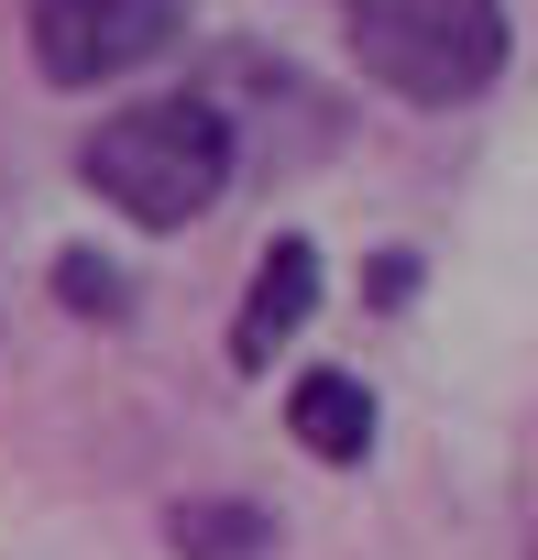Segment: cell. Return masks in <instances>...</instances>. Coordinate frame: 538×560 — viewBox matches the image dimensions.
<instances>
[{
	"label": "cell",
	"instance_id": "1",
	"mask_svg": "<svg viewBox=\"0 0 538 560\" xmlns=\"http://www.w3.org/2000/svg\"><path fill=\"white\" fill-rule=\"evenodd\" d=\"M78 176L89 198H110L132 231H187L220 209V187L242 176V132L209 89H165V100H132L110 110L89 143H78Z\"/></svg>",
	"mask_w": 538,
	"mask_h": 560
},
{
	"label": "cell",
	"instance_id": "2",
	"mask_svg": "<svg viewBox=\"0 0 538 560\" xmlns=\"http://www.w3.org/2000/svg\"><path fill=\"white\" fill-rule=\"evenodd\" d=\"M341 45L352 67L407 100V110H461L505 78L516 56V12L505 0H341Z\"/></svg>",
	"mask_w": 538,
	"mask_h": 560
},
{
	"label": "cell",
	"instance_id": "3",
	"mask_svg": "<svg viewBox=\"0 0 538 560\" xmlns=\"http://www.w3.org/2000/svg\"><path fill=\"white\" fill-rule=\"evenodd\" d=\"M187 45V0H34V67L45 89H110Z\"/></svg>",
	"mask_w": 538,
	"mask_h": 560
},
{
	"label": "cell",
	"instance_id": "4",
	"mask_svg": "<svg viewBox=\"0 0 538 560\" xmlns=\"http://www.w3.org/2000/svg\"><path fill=\"white\" fill-rule=\"evenodd\" d=\"M319 242L308 231H276L253 253V287H242V319H231V374H276L286 363V341L319 319Z\"/></svg>",
	"mask_w": 538,
	"mask_h": 560
},
{
	"label": "cell",
	"instance_id": "5",
	"mask_svg": "<svg viewBox=\"0 0 538 560\" xmlns=\"http://www.w3.org/2000/svg\"><path fill=\"white\" fill-rule=\"evenodd\" d=\"M286 429H297V451H308V462H330V472L374 462V396H363L341 363H319V374H297V385H286Z\"/></svg>",
	"mask_w": 538,
	"mask_h": 560
},
{
	"label": "cell",
	"instance_id": "6",
	"mask_svg": "<svg viewBox=\"0 0 538 560\" xmlns=\"http://www.w3.org/2000/svg\"><path fill=\"white\" fill-rule=\"evenodd\" d=\"M165 549L176 560H276V516L253 494H187V505H165Z\"/></svg>",
	"mask_w": 538,
	"mask_h": 560
},
{
	"label": "cell",
	"instance_id": "7",
	"mask_svg": "<svg viewBox=\"0 0 538 560\" xmlns=\"http://www.w3.org/2000/svg\"><path fill=\"white\" fill-rule=\"evenodd\" d=\"M56 298H67V319H89V330H121L132 319V275L110 264V253H56Z\"/></svg>",
	"mask_w": 538,
	"mask_h": 560
}]
</instances>
